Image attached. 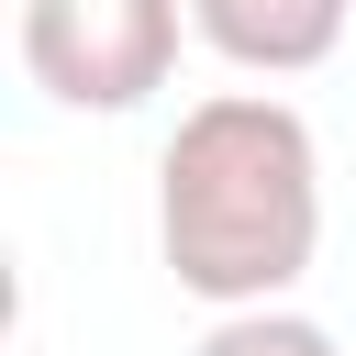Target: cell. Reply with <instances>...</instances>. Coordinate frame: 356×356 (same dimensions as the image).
I'll list each match as a JSON object with an SVG mask.
<instances>
[{
  "instance_id": "obj_4",
  "label": "cell",
  "mask_w": 356,
  "mask_h": 356,
  "mask_svg": "<svg viewBox=\"0 0 356 356\" xmlns=\"http://www.w3.org/2000/svg\"><path fill=\"white\" fill-rule=\"evenodd\" d=\"M189 356H334V334H323L312 312H289V300H278V312H222Z\"/></svg>"
},
{
  "instance_id": "obj_1",
  "label": "cell",
  "mask_w": 356,
  "mask_h": 356,
  "mask_svg": "<svg viewBox=\"0 0 356 356\" xmlns=\"http://www.w3.org/2000/svg\"><path fill=\"white\" fill-rule=\"evenodd\" d=\"M156 256L211 312H278L323 256V145L267 89H211L156 156Z\"/></svg>"
},
{
  "instance_id": "obj_3",
  "label": "cell",
  "mask_w": 356,
  "mask_h": 356,
  "mask_svg": "<svg viewBox=\"0 0 356 356\" xmlns=\"http://www.w3.org/2000/svg\"><path fill=\"white\" fill-rule=\"evenodd\" d=\"M189 33L245 78H300L345 44V0H189Z\"/></svg>"
},
{
  "instance_id": "obj_2",
  "label": "cell",
  "mask_w": 356,
  "mask_h": 356,
  "mask_svg": "<svg viewBox=\"0 0 356 356\" xmlns=\"http://www.w3.org/2000/svg\"><path fill=\"white\" fill-rule=\"evenodd\" d=\"M189 0H22V67L56 111H134L178 67Z\"/></svg>"
}]
</instances>
